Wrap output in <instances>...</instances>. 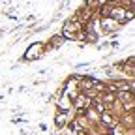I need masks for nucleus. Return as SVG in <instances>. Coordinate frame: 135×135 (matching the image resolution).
I'll return each instance as SVG.
<instances>
[{
  "label": "nucleus",
  "instance_id": "1",
  "mask_svg": "<svg viewBox=\"0 0 135 135\" xmlns=\"http://www.w3.org/2000/svg\"><path fill=\"white\" fill-rule=\"evenodd\" d=\"M75 32H83L81 25L77 21H68L64 25V28H62V36L68 38V40H83V36H79V34H75Z\"/></svg>",
  "mask_w": 135,
  "mask_h": 135
},
{
  "label": "nucleus",
  "instance_id": "2",
  "mask_svg": "<svg viewBox=\"0 0 135 135\" xmlns=\"http://www.w3.org/2000/svg\"><path fill=\"white\" fill-rule=\"evenodd\" d=\"M111 19H114L118 25H122V23H126V21H129L131 17H133V11L131 9H124V8H111Z\"/></svg>",
  "mask_w": 135,
  "mask_h": 135
},
{
  "label": "nucleus",
  "instance_id": "3",
  "mask_svg": "<svg viewBox=\"0 0 135 135\" xmlns=\"http://www.w3.org/2000/svg\"><path fill=\"white\" fill-rule=\"evenodd\" d=\"M41 55H43V45L41 43H34V45L28 47V51L25 53V58L26 60H34V58H38Z\"/></svg>",
  "mask_w": 135,
  "mask_h": 135
},
{
  "label": "nucleus",
  "instance_id": "4",
  "mask_svg": "<svg viewBox=\"0 0 135 135\" xmlns=\"http://www.w3.org/2000/svg\"><path fill=\"white\" fill-rule=\"evenodd\" d=\"M118 26H120V25H118L114 19H111V17H103V19H101V32H103V34H111Z\"/></svg>",
  "mask_w": 135,
  "mask_h": 135
},
{
  "label": "nucleus",
  "instance_id": "5",
  "mask_svg": "<svg viewBox=\"0 0 135 135\" xmlns=\"http://www.w3.org/2000/svg\"><path fill=\"white\" fill-rule=\"evenodd\" d=\"M86 105H90V98L88 96H84V94H77L75 98H73V107L81 113V111H84V109H86Z\"/></svg>",
  "mask_w": 135,
  "mask_h": 135
},
{
  "label": "nucleus",
  "instance_id": "6",
  "mask_svg": "<svg viewBox=\"0 0 135 135\" xmlns=\"http://www.w3.org/2000/svg\"><path fill=\"white\" fill-rule=\"evenodd\" d=\"M96 21H90L88 23V28H86V36H84V38H86V40H90V41H94V40H98V32H96Z\"/></svg>",
  "mask_w": 135,
  "mask_h": 135
},
{
  "label": "nucleus",
  "instance_id": "7",
  "mask_svg": "<svg viewBox=\"0 0 135 135\" xmlns=\"http://www.w3.org/2000/svg\"><path fill=\"white\" fill-rule=\"evenodd\" d=\"M70 107H71L70 98H68V96H62V98L58 99V111H60V113H68V111H70Z\"/></svg>",
  "mask_w": 135,
  "mask_h": 135
},
{
  "label": "nucleus",
  "instance_id": "8",
  "mask_svg": "<svg viewBox=\"0 0 135 135\" xmlns=\"http://www.w3.org/2000/svg\"><path fill=\"white\" fill-rule=\"evenodd\" d=\"M79 88L81 90H92L94 88V79H81L79 81Z\"/></svg>",
  "mask_w": 135,
  "mask_h": 135
},
{
  "label": "nucleus",
  "instance_id": "9",
  "mask_svg": "<svg viewBox=\"0 0 135 135\" xmlns=\"http://www.w3.org/2000/svg\"><path fill=\"white\" fill-rule=\"evenodd\" d=\"M101 122H103L107 128H114L116 126V122H114V118L111 116V114H107V113H103L101 114Z\"/></svg>",
  "mask_w": 135,
  "mask_h": 135
},
{
  "label": "nucleus",
  "instance_id": "10",
  "mask_svg": "<svg viewBox=\"0 0 135 135\" xmlns=\"http://www.w3.org/2000/svg\"><path fill=\"white\" fill-rule=\"evenodd\" d=\"M66 118H68V114H64V113H60V114L56 116V124H58V126H62V124H64V120H66Z\"/></svg>",
  "mask_w": 135,
  "mask_h": 135
},
{
  "label": "nucleus",
  "instance_id": "11",
  "mask_svg": "<svg viewBox=\"0 0 135 135\" xmlns=\"http://www.w3.org/2000/svg\"><path fill=\"white\" fill-rule=\"evenodd\" d=\"M109 13H111V6H103V8H101V15H103V17H109Z\"/></svg>",
  "mask_w": 135,
  "mask_h": 135
},
{
  "label": "nucleus",
  "instance_id": "12",
  "mask_svg": "<svg viewBox=\"0 0 135 135\" xmlns=\"http://www.w3.org/2000/svg\"><path fill=\"white\" fill-rule=\"evenodd\" d=\"M103 99H105V103H113V101H114V96H113V94H105Z\"/></svg>",
  "mask_w": 135,
  "mask_h": 135
},
{
  "label": "nucleus",
  "instance_id": "13",
  "mask_svg": "<svg viewBox=\"0 0 135 135\" xmlns=\"http://www.w3.org/2000/svg\"><path fill=\"white\" fill-rule=\"evenodd\" d=\"M86 114H88V118H92V120H96V118H98V113H96V111H88Z\"/></svg>",
  "mask_w": 135,
  "mask_h": 135
}]
</instances>
